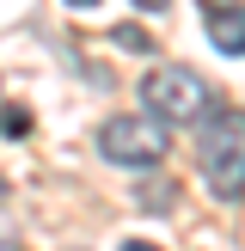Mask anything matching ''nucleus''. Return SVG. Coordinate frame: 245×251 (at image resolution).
I'll return each instance as SVG.
<instances>
[{"instance_id": "nucleus-9", "label": "nucleus", "mask_w": 245, "mask_h": 251, "mask_svg": "<svg viewBox=\"0 0 245 251\" xmlns=\"http://www.w3.org/2000/svg\"><path fill=\"white\" fill-rule=\"evenodd\" d=\"M68 6H98V0H68Z\"/></svg>"}, {"instance_id": "nucleus-3", "label": "nucleus", "mask_w": 245, "mask_h": 251, "mask_svg": "<svg viewBox=\"0 0 245 251\" xmlns=\"http://www.w3.org/2000/svg\"><path fill=\"white\" fill-rule=\"evenodd\" d=\"M172 147V129L159 117H110L98 129V153L110 166H159Z\"/></svg>"}, {"instance_id": "nucleus-7", "label": "nucleus", "mask_w": 245, "mask_h": 251, "mask_svg": "<svg viewBox=\"0 0 245 251\" xmlns=\"http://www.w3.org/2000/svg\"><path fill=\"white\" fill-rule=\"evenodd\" d=\"M117 251H159V245H153V239H122Z\"/></svg>"}, {"instance_id": "nucleus-4", "label": "nucleus", "mask_w": 245, "mask_h": 251, "mask_svg": "<svg viewBox=\"0 0 245 251\" xmlns=\"http://www.w3.org/2000/svg\"><path fill=\"white\" fill-rule=\"evenodd\" d=\"M202 25H208V37H215V49L245 55V6L239 0H202Z\"/></svg>"}, {"instance_id": "nucleus-2", "label": "nucleus", "mask_w": 245, "mask_h": 251, "mask_svg": "<svg viewBox=\"0 0 245 251\" xmlns=\"http://www.w3.org/2000/svg\"><path fill=\"white\" fill-rule=\"evenodd\" d=\"M141 98H147V117H159V123H208L215 117V92H208V80L196 68H153L141 80Z\"/></svg>"}, {"instance_id": "nucleus-6", "label": "nucleus", "mask_w": 245, "mask_h": 251, "mask_svg": "<svg viewBox=\"0 0 245 251\" xmlns=\"http://www.w3.org/2000/svg\"><path fill=\"white\" fill-rule=\"evenodd\" d=\"M0 129H6V135H31V110L6 104V110H0Z\"/></svg>"}, {"instance_id": "nucleus-5", "label": "nucleus", "mask_w": 245, "mask_h": 251, "mask_svg": "<svg viewBox=\"0 0 245 251\" xmlns=\"http://www.w3.org/2000/svg\"><path fill=\"white\" fill-rule=\"evenodd\" d=\"M110 43L129 49V55H147V49H153V37H147L141 25H117V31H110Z\"/></svg>"}, {"instance_id": "nucleus-8", "label": "nucleus", "mask_w": 245, "mask_h": 251, "mask_svg": "<svg viewBox=\"0 0 245 251\" xmlns=\"http://www.w3.org/2000/svg\"><path fill=\"white\" fill-rule=\"evenodd\" d=\"M135 6H141V12H166V0H135Z\"/></svg>"}, {"instance_id": "nucleus-1", "label": "nucleus", "mask_w": 245, "mask_h": 251, "mask_svg": "<svg viewBox=\"0 0 245 251\" xmlns=\"http://www.w3.org/2000/svg\"><path fill=\"white\" fill-rule=\"evenodd\" d=\"M196 166H202L208 190H215L220 202H239L245 196V110H220V117L202 123Z\"/></svg>"}]
</instances>
